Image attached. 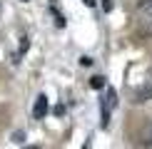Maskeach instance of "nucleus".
Here are the masks:
<instances>
[{
  "label": "nucleus",
  "mask_w": 152,
  "mask_h": 149,
  "mask_svg": "<svg viewBox=\"0 0 152 149\" xmlns=\"http://www.w3.org/2000/svg\"><path fill=\"white\" fill-rule=\"evenodd\" d=\"M48 97L45 95H37V99H35V104H33V117L35 119H45V114H48Z\"/></svg>",
  "instance_id": "obj_1"
},
{
  "label": "nucleus",
  "mask_w": 152,
  "mask_h": 149,
  "mask_svg": "<svg viewBox=\"0 0 152 149\" xmlns=\"http://www.w3.org/2000/svg\"><path fill=\"white\" fill-rule=\"evenodd\" d=\"M150 99H152V85L140 87V90H137V95H135V102H150Z\"/></svg>",
  "instance_id": "obj_2"
},
{
  "label": "nucleus",
  "mask_w": 152,
  "mask_h": 149,
  "mask_svg": "<svg viewBox=\"0 0 152 149\" xmlns=\"http://www.w3.org/2000/svg\"><path fill=\"white\" fill-rule=\"evenodd\" d=\"M140 22H142L145 35H152V12H140Z\"/></svg>",
  "instance_id": "obj_3"
},
{
  "label": "nucleus",
  "mask_w": 152,
  "mask_h": 149,
  "mask_svg": "<svg viewBox=\"0 0 152 149\" xmlns=\"http://www.w3.org/2000/svg\"><path fill=\"white\" fill-rule=\"evenodd\" d=\"M137 12H152V0H140L137 3Z\"/></svg>",
  "instance_id": "obj_4"
},
{
  "label": "nucleus",
  "mask_w": 152,
  "mask_h": 149,
  "mask_svg": "<svg viewBox=\"0 0 152 149\" xmlns=\"http://www.w3.org/2000/svg\"><path fill=\"white\" fill-rule=\"evenodd\" d=\"M90 87H92V90H102V87H105V77H92L90 80Z\"/></svg>",
  "instance_id": "obj_5"
},
{
  "label": "nucleus",
  "mask_w": 152,
  "mask_h": 149,
  "mask_svg": "<svg viewBox=\"0 0 152 149\" xmlns=\"http://www.w3.org/2000/svg\"><path fill=\"white\" fill-rule=\"evenodd\" d=\"M145 144H147V147H152V124L147 127V139H145Z\"/></svg>",
  "instance_id": "obj_6"
},
{
  "label": "nucleus",
  "mask_w": 152,
  "mask_h": 149,
  "mask_svg": "<svg viewBox=\"0 0 152 149\" xmlns=\"http://www.w3.org/2000/svg\"><path fill=\"white\" fill-rule=\"evenodd\" d=\"M28 47H30V42H28V37H23V42H20V52H28Z\"/></svg>",
  "instance_id": "obj_7"
},
{
  "label": "nucleus",
  "mask_w": 152,
  "mask_h": 149,
  "mask_svg": "<svg viewBox=\"0 0 152 149\" xmlns=\"http://www.w3.org/2000/svg\"><path fill=\"white\" fill-rule=\"evenodd\" d=\"M102 10H105V12L112 10V3H110V0H102Z\"/></svg>",
  "instance_id": "obj_8"
},
{
  "label": "nucleus",
  "mask_w": 152,
  "mask_h": 149,
  "mask_svg": "<svg viewBox=\"0 0 152 149\" xmlns=\"http://www.w3.org/2000/svg\"><path fill=\"white\" fill-rule=\"evenodd\" d=\"M80 65H82V67H90V65H92V60H90V57H82V60H80Z\"/></svg>",
  "instance_id": "obj_9"
},
{
  "label": "nucleus",
  "mask_w": 152,
  "mask_h": 149,
  "mask_svg": "<svg viewBox=\"0 0 152 149\" xmlns=\"http://www.w3.org/2000/svg\"><path fill=\"white\" fill-rule=\"evenodd\" d=\"M82 3H85L87 8H92V5H95V0H82Z\"/></svg>",
  "instance_id": "obj_10"
},
{
  "label": "nucleus",
  "mask_w": 152,
  "mask_h": 149,
  "mask_svg": "<svg viewBox=\"0 0 152 149\" xmlns=\"http://www.w3.org/2000/svg\"><path fill=\"white\" fill-rule=\"evenodd\" d=\"M25 149H40V147H37V144H28V147H25Z\"/></svg>",
  "instance_id": "obj_11"
},
{
  "label": "nucleus",
  "mask_w": 152,
  "mask_h": 149,
  "mask_svg": "<svg viewBox=\"0 0 152 149\" xmlns=\"http://www.w3.org/2000/svg\"><path fill=\"white\" fill-rule=\"evenodd\" d=\"M82 149H90V142H87V144H85V147H82Z\"/></svg>",
  "instance_id": "obj_12"
},
{
  "label": "nucleus",
  "mask_w": 152,
  "mask_h": 149,
  "mask_svg": "<svg viewBox=\"0 0 152 149\" xmlns=\"http://www.w3.org/2000/svg\"><path fill=\"white\" fill-rule=\"evenodd\" d=\"M25 3H28V0H25Z\"/></svg>",
  "instance_id": "obj_13"
}]
</instances>
